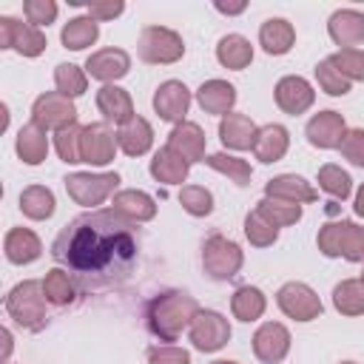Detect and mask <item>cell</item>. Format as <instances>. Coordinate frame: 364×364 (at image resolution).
I'll use <instances>...</instances> for the list:
<instances>
[{"label": "cell", "mask_w": 364, "mask_h": 364, "mask_svg": "<svg viewBox=\"0 0 364 364\" xmlns=\"http://www.w3.org/2000/svg\"><path fill=\"white\" fill-rule=\"evenodd\" d=\"M216 60L222 68H230V71H242L253 63V46L245 34H225L219 43H216Z\"/></svg>", "instance_id": "cell-30"}, {"label": "cell", "mask_w": 364, "mask_h": 364, "mask_svg": "<svg viewBox=\"0 0 364 364\" xmlns=\"http://www.w3.org/2000/svg\"><path fill=\"white\" fill-rule=\"evenodd\" d=\"M330 60L350 82H364V51L361 48H338L336 54H330Z\"/></svg>", "instance_id": "cell-45"}, {"label": "cell", "mask_w": 364, "mask_h": 364, "mask_svg": "<svg viewBox=\"0 0 364 364\" xmlns=\"http://www.w3.org/2000/svg\"><path fill=\"white\" fill-rule=\"evenodd\" d=\"M82 162L94 165V168H105L108 162H114L119 145H117V131L108 122H91L82 125Z\"/></svg>", "instance_id": "cell-11"}, {"label": "cell", "mask_w": 364, "mask_h": 364, "mask_svg": "<svg viewBox=\"0 0 364 364\" xmlns=\"http://www.w3.org/2000/svg\"><path fill=\"white\" fill-rule=\"evenodd\" d=\"M148 171H151V176H154L156 182H162V185H179V188H182V182H185L188 173H191V165H188L173 148L162 145V148L154 154Z\"/></svg>", "instance_id": "cell-28"}, {"label": "cell", "mask_w": 364, "mask_h": 364, "mask_svg": "<svg viewBox=\"0 0 364 364\" xmlns=\"http://www.w3.org/2000/svg\"><path fill=\"white\" fill-rule=\"evenodd\" d=\"M316 82H318V88H321L324 94H330V97H344V94H350V88H353V82L333 65L330 57H324V60L316 63Z\"/></svg>", "instance_id": "cell-42"}, {"label": "cell", "mask_w": 364, "mask_h": 364, "mask_svg": "<svg viewBox=\"0 0 364 364\" xmlns=\"http://www.w3.org/2000/svg\"><path fill=\"white\" fill-rule=\"evenodd\" d=\"M97 37H100V23H97V20H91L88 14L71 17V20L63 26V31H60L63 46H65V48H71V51H82V48L94 46V43H97Z\"/></svg>", "instance_id": "cell-33"}, {"label": "cell", "mask_w": 364, "mask_h": 364, "mask_svg": "<svg viewBox=\"0 0 364 364\" xmlns=\"http://www.w3.org/2000/svg\"><path fill=\"white\" fill-rule=\"evenodd\" d=\"M205 165H208V168H213L216 173L228 176V179H230V182H236L239 188L250 185L253 168H250V162H247V159H242V156H236V154H228V151L208 154V156H205Z\"/></svg>", "instance_id": "cell-34"}, {"label": "cell", "mask_w": 364, "mask_h": 364, "mask_svg": "<svg viewBox=\"0 0 364 364\" xmlns=\"http://www.w3.org/2000/svg\"><path fill=\"white\" fill-rule=\"evenodd\" d=\"M338 256L347 262H364V228L353 219H338Z\"/></svg>", "instance_id": "cell-39"}, {"label": "cell", "mask_w": 364, "mask_h": 364, "mask_svg": "<svg viewBox=\"0 0 364 364\" xmlns=\"http://www.w3.org/2000/svg\"><path fill=\"white\" fill-rule=\"evenodd\" d=\"M276 304L287 318H296V321H313L324 313L318 293L304 282H284L276 293Z\"/></svg>", "instance_id": "cell-7"}, {"label": "cell", "mask_w": 364, "mask_h": 364, "mask_svg": "<svg viewBox=\"0 0 364 364\" xmlns=\"http://www.w3.org/2000/svg\"><path fill=\"white\" fill-rule=\"evenodd\" d=\"M199 301L185 290H162L156 293L145 307V324L151 336H156L162 344L179 341V336L191 327V321L199 313Z\"/></svg>", "instance_id": "cell-2"}, {"label": "cell", "mask_w": 364, "mask_h": 364, "mask_svg": "<svg viewBox=\"0 0 364 364\" xmlns=\"http://www.w3.org/2000/svg\"><path fill=\"white\" fill-rule=\"evenodd\" d=\"M256 210L273 225V228H290L301 219V205L296 202H284V199H273V196H262L256 202Z\"/></svg>", "instance_id": "cell-37"}, {"label": "cell", "mask_w": 364, "mask_h": 364, "mask_svg": "<svg viewBox=\"0 0 364 364\" xmlns=\"http://www.w3.org/2000/svg\"><path fill=\"white\" fill-rule=\"evenodd\" d=\"M264 196L273 199H284V202H296V205H310L318 199V191L299 173H279L273 179H267L264 185Z\"/></svg>", "instance_id": "cell-21"}, {"label": "cell", "mask_w": 364, "mask_h": 364, "mask_svg": "<svg viewBox=\"0 0 364 364\" xmlns=\"http://www.w3.org/2000/svg\"><path fill=\"white\" fill-rule=\"evenodd\" d=\"M136 54L151 65H173L185 57V40L168 26H145L136 40Z\"/></svg>", "instance_id": "cell-4"}, {"label": "cell", "mask_w": 364, "mask_h": 364, "mask_svg": "<svg viewBox=\"0 0 364 364\" xmlns=\"http://www.w3.org/2000/svg\"><path fill=\"white\" fill-rule=\"evenodd\" d=\"M273 97H276V105H279L284 114H290V117H299V114L310 111L313 102H316V91H313L310 80H304V77H299V74L282 77V80L276 82V88H273Z\"/></svg>", "instance_id": "cell-14"}, {"label": "cell", "mask_w": 364, "mask_h": 364, "mask_svg": "<svg viewBox=\"0 0 364 364\" xmlns=\"http://www.w3.org/2000/svg\"><path fill=\"white\" fill-rule=\"evenodd\" d=\"M264 310H267V299H264V293L259 287L242 284V287L233 290V296H230L233 318H239V321H259L264 316Z\"/></svg>", "instance_id": "cell-32"}, {"label": "cell", "mask_w": 364, "mask_h": 364, "mask_svg": "<svg viewBox=\"0 0 364 364\" xmlns=\"http://www.w3.org/2000/svg\"><path fill=\"white\" fill-rule=\"evenodd\" d=\"M114 210L122 213L125 219L142 225V222H151L156 216V202L151 193L145 191H136V188H122L114 193Z\"/></svg>", "instance_id": "cell-27"}, {"label": "cell", "mask_w": 364, "mask_h": 364, "mask_svg": "<svg viewBox=\"0 0 364 364\" xmlns=\"http://www.w3.org/2000/svg\"><path fill=\"white\" fill-rule=\"evenodd\" d=\"M256 122L247 114H236L230 111L228 117L219 119V139L228 151H250L253 139H256Z\"/></svg>", "instance_id": "cell-23"}, {"label": "cell", "mask_w": 364, "mask_h": 364, "mask_svg": "<svg viewBox=\"0 0 364 364\" xmlns=\"http://www.w3.org/2000/svg\"><path fill=\"white\" fill-rule=\"evenodd\" d=\"M191 102H193V94L179 80H165L154 91V111L159 114V119L173 122V125L185 122V114H188Z\"/></svg>", "instance_id": "cell-12"}, {"label": "cell", "mask_w": 364, "mask_h": 364, "mask_svg": "<svg viewBox=\"0 0 364 364\" xmlns=\"http://www.w3.org/2000/svg\"><path fill=\"white\" fill-rule=\"evenodd\" d=\"M361 264H364V262H361ZM358 279H361V282H364V267H361V276H358Z\"/></svg>", "instance_id": "cell-55"}, {"label": "cell", "mask_w": 364, "mask_h": 364, "mask_svg": "<svg viewBox=\"0 0 364 364\" xmlns=\"http://www.w3.org/2000/svg\"><path fill=\"white\" fill-rule=\"evenodd\" d=\"M341 156L355 165V168H364V128H347L341 145H338Z\"/></svg>", "instance_id": "cell-47"}, {"label": "cell", "mask_w": 364, "mask_h": 364, "mask_svg": "<svg viewBox=\"0 0 364 364\" xmlns=\"http://www.w3.org/2000/svg\"><path fill=\"white\" fill-rule=\"evenodd\" d=\"M213 9H216L219 14H228V17H236V14H242V11H247V0H236V3H225V0H216V3H213Z\"/></svg>", "instance_id": "cell-51"}, {"label": "cell", "mask_w": 364, "mask_h": 364, "mask_svg": "<svg viewBox=\"0 0 364 364\" xmlns=\"http://www.w3.org/2000/svg\"><path fill=\"white\" fill-rule=\"evenodd\" d=\"M353 210H355V216H361V219H364V185H361V188H358V193H355Z\"/></svg>", "instance_id": "cell-53"}, {"label": "cell", "mask_w": 364, "mask_h": 364, "mask_svg": "<svg viewBox=\"0 0 364 364\" xmlns=\"http://www.w3.org/2000/svg\"><path fill=\"white\" fill-rule=\"evenodd\" d=\"M148 364H191V353L176 344H154L148 347Z\"/></svg>", "instance_id": "cell-48"}, {"label": "cell", "mask_w": 364, "mask_h": 364, "mask_svg": "<svg viewBox=\"0 0 364 364\" xmlns=\"http://www.w3.org/2000/svg\"><path fill=\"white\" fill-rule=\"evenodd\" d=\"M85 11H88L91 20L105 23V20L119 17V14L125 11V3H122V0H88V3H85Z\"/></svg>", "instance_id": "cell-49"}, {"label": "cell", "mask_w": 364, "mask_h": 364, "mask_svg": "<svg viewBox=\"0 0 364 364\" xmlns=\"http://www.w3.org/2000/svg\"><path fill=\"white\" fill-rule=\"evenodd\" d=\"M242 264H245V253L233 239H228L222 233H213V236L205 239V245H202V270L213 282L233 279L242 270Z\"/></svg>", "instance_id": "cell-6"}, {"label": "cell", "mask_w": 364, "mask_h": 364, "mask_svg": "<svg viewBox=\"0 0 364 364\" xmlns=\"http://www.w3.org/2000/svg\"><path fill=\"white\" fill-rule=\"evenodd\" d=\"M327 34L341 48H358L364 43V11L336 9L327 20Z\"/></svg>", "instance_id": "cell-17"}, {"label": "cell", "mask_w": 364, "mask_h": 364, "mask_svg": "<svg viewBox=\"0 0 364 364\" xmlns=\"http://www.w3.org/2000/svg\"><path fill=\"white\" fill-rule=\"evenodd\" d=\"M188 341L199 353H216L230 341V321L219 310H199L188 327Z\"/></svg>", "instance_id": "cell-8"}, {"label": "cell", "mask_w": 364, "mask_h": 364, "mask_svg": "<svg viewBox=\"0 0 364 364\" xmlns=\"http://www.w3.org/2000/svg\"><path fill=\"white\" fill-rule=\"evenodd\" d=\"M43 293H46L48 304H54V307H68V304L77 299L80 290H77L74 279L68 276V270L51 267V270L46 273V279H43Z\"/></svg>", "instance_id": "cell-35"}, {"label": "cell", "mask_w": 364, "mask_h": 364, "mask_svg": "<svg viewBox=\"0 0 364 364\" xmlns=\"http://www.w3.org/2000/svg\"><path fill=\"white\" fill-rule=\"evenodd\" d=\"M117 145H119V151L125 156H142V154H148L151 145H154V128H151V122L136 114L134 119H128L125 125L117 128Z\"/></svg>", "instance_id": "cell-26"}, {"label": "cell", "mask_w": 364, "mask_h": 364, "mask_svg": "<svg viewBox=\"0 0 364 364\" xmlns=\"http://www.w3.org/2000/svg\"><path fill=\"white\" fill-rule=\"evenodd\" d=\"M97 111L102 114V122H114V125H125L128 119L136 117L134 111V100L125 88L119 85H102L97 91Z\"/></svg>", "instance_id": "cell-20"}, {"label": "cell", "mask_w": 364, "mask_h": 364, "mask_svg": "<svg viewBox=\"0 0 364 364\" xmlns=\"http://www.w3.org/2000/svg\"><path fill=\"white\" fill-rule=\"evenodd\" d=\"M14 151H17L20 162H26V165H40V162H46V156H48V131H43L37 122H26V125L17 131Z\"/></svg>", "instance_id": "cell-29"}, {"label": "cell", "mask_w": 364, "mask_h": 364, "mask_svg": "<svg viewBox=\"0 0 364 364\" xmlns=\"http://www.w3.org/2000/svg\"><path fill=\"white\" fill-rule=\"evenodd\" d=\"M46 293H43V282L37 279H26L20 284H14L6 296V313L14 324H20L23 330H43L46 321H48V313H46Z\"/></svg>", "instance_id": "cell-3"}, {"label": "cell", "mask_w": 364, "mask_h": 364, "mask_svg": "<svg viewBox=\"0 0 364 364\" xmlns=\"http://www.w3.org/2000/svg\"><path fill=\"white\" fill-rule=\"evenodd\" d=\"M51 256L68 270L80 293H105L134 276L139 264V228L114 208L85 210L60 228Z\"/></svg>", "instance_id": "cell-1"}, {"label": "cell", "mask_w": 364, "mask_h": 364, "mask_svg": "<svg viewBox=\"0 0 364 364\" xmlns=\"http://www.w3.org/2000/svg\"><path fill=\"white\" fill-rule=\"evenodd\" d=\"M287 148H290V131L279 122H267L256 131V139H253L250 151L259 162L270 165V162H279L287 154Z\"/></svg>", "instance_id": "cell-22"}, {"label": "cell", "mask_w": 364, "mask_h": 364, "mask_svg": "<svg viewBox=\"0 0 364 364\" xmlns=\"http://www.w3.org/2000/svg\"><path fill=\"white\" fill-rule=\"evenodd\" d=\"M344 134H347V122H344V117H341L338 111H318V114H313V117L307 119V125H304L307 142H310L313 148H321V151L338 148L341 139H344Z\"/></svg>", "instance_id": "cell-15"}, {"label": "cell", "mask_w": 364, "mask_h": 364, "mask_svg": "<svg viewBox=\"0 0 364 364\" xmlns=\"http://www.w3.org/2000/svg\"><path fill=\"white\" fill-rule=\"evenodd\" d=\"M54 85H57L60 94H65L68 100H74V97H82L85 94L88 74H85V68H80L74 63H60L54 68Z\"/></svg>", "instance_id": "cell-40"}, {"label": "cell", "mask_w": 364, "mask_h": 364, "mask_svg": "<svg viewBox=\"0 0 364 364\" xmlns=\"http://www.w3.org/2000/svg\"><path fill=\"white\" fill-rule=\"evenodd\" d=\"M316 245H318V250L327 259H338V222L321 225L318 228V236H316Z\"/></svg>", "instance_id": "cell-50"}, {"label": "cell", "mask_w": 364, "mask_h": 364, "mask_svg": "<svg viewBox=\"0 0 364 364\" xmlns=\"http://www.w3.org/2000/svg\"><path fill=\"white\" fill-rule=\"evenodd\" d=\"M165 145L173 148L188 165H193V162H205V156H208V154H205V148H208L205 131H202L196 122H191V119L173 125L171 134H168V142H165Z\"/></svg>", "instance_id": "cell-18"}, {"label": "cell", "mask_w": 364, "mask_h": 364, "mask_svg": "<svg viewBox=\"0 0 364 364\" xmlns=\"http://www.w3.org/2000/svg\"><path fill=\"white\" fill-rule=\"evenodd\" d=\"M333 307L341 316H364V282L344 279L333 287Z\"/></svg>", "instance_id": "cell-36"}, {"label": "cell", "mask_w": 364, "mask_h": 364, "mask_svg": "<svg viewBox=\"0 0 364 364\" xmlns=\"http://www.w3.org/2000/svg\"><path fill=\"white\" fill-rule=\"evenodd\" d=\"M128 71H131V57L122 48H100L85 60V74L91 80H100L102 85H117V80H122Z\"/></svg>", "instance_id": "cell-16"}, {"label": "cell", "mask_w": 364, "mask_h": 364, "mask_svg": "<svg viewBox=\"0 0 364 364\" xmlns=\"http://www.w3.org/2000/svg\"><path fill=\"white\" fill-rule=\"evenodd\" d=\"M318 188H321L327 196H333L336 202H344V199L353 193V176H350L341 165L327 162V165L318 168Z\"/></svg>", "instance_id": "cell-38"}, {"label": "cell", "mask_w": 364, "mask_h": 364, "mask_svg": "<svg viewBox=\"0 0 364 364\" xmlns=\"http://www.w3.org/2000/svg\"><path fill=\"white\" fill-rule=\"evenodd\" d=\"M290 330L282 321H264L253 333V355L262 364H279L290 353Z\"/></svg>", "instance_id": "cell-13"}, {"label": "cell", "mask_w": 364, "mask_h": 364, "mask_svg": "<svg viewBox=\"0 0 364 364\" xmlns=\"http://www.w3.org/2000/svg\"><path fill=\"white\" fill-rule=\"evenodd\" d=\"M63 182H65V193L77 205L97 210V205H102L105 199H114L117 185H119V173L117 171H105V173L77 171V173H68Z\"/></svg>", "instance_id": "cell-5"}, {"label": "cell", "mask_w": 364, "mask_h": 364, "mask_svg": "<svg viewBox=\"0 0 364 364\" xmlns=\"http://www.w3.org/2000/svg\"><path fill=\"white\" fill-rule=\"evenodd\" d=\"M245 236H247V242L253 245V247H270V245H276V239H279V228H273L256 208L245 216Z\"/></svg>", "instance_id": "cell-44"}, {"label": "cell", "mask_w": 364, "mask_h": 364, "mask_svg": "<svg viewBox=\"0 0 364 364\" xmlns=\"http://www.w3.org/2000/svg\"><path fill=\"white\" fill-rule=\"evenodd\" d=\"M341 364H358V361H341Z\"/></svg>", "instance_id": "cell-56"}, {"label": "cell", "mask_w": 364, "mask_h": 364, "mask_svg": "<svg viewBox=\"0 0 364 364\" xmlns=\"http://www.w3.org/2000/svg\"><path fill=\"white\" fill-rule=\"evenodd\" d=\"M31 122H37L43 131H60L77 122V105L60 91H46L31 105Z\"/></svg>", "instance_id": "cell-10"}, {"label": "cell", "mask_w": 364, "mask_h": 364, "mask_svg": "<svg viewBox=\"0 0 364 364\" xmlns=\"http://www.w3.org/2000/svg\"><path fill=\"white\" fill-rule=\"evenodd\" d=\"M296 43V28L290 20L284 17H267L262 26H259V46L264 54L270 57H282L293 48Z\"/></svg>", "instance_id": "cell-24"}, {"label": "cell", "mask_w": 364, "mask_h": 364, "mask_svg": "<svg viewBox=\"0 0 364 364\" xmlns=\"http://www.w3.org/2000/svg\"><path fill=\"white\" fill-rule=\"evenodd\" d=\"M57 3L54 0H26L23 3V17H26V23H31V26H37V28H43V26H51L54 20H57Z\"/></svg>", "instance_id": "cell-46"}, {"label": "cell", "mask_w": 364, "mask_h": 364, "mask_svg": "<svg viewBox=\"0 0 364 364\" xmlns=\"http://www.w3.org/2000/svg\"><path fill=\"white\" fill-rule=\"evenodd\" d=\"M80 145H82V125L71 122V125L54 131V151H57V156H60L63 162H68V165L82 162Z\"/></svg>", "instance_id": "cell-41"}, {"label": "cell", "mask_w": 364, "mask_h": 364, "mask_svg": "<svg viewBox=\"0 0 364 364\" xmlns=\"http://www.w3.org/2000/svg\"><path fill=\"white\" fill-rule=\"evenodd\" d=\"M210 364H239V361H228V358H216V361H210Z\"/></svg>", "instance_id": "cell-54"}, {"label": "cell", "mask_w": 364, "mask_h": 364, "mask_svg": "<svg viewBox=\"0 0 364 364\" xmlns=\"http://www.w3.org/2000/svg\"><path fill=\"white\" fill-rule=\"evenodd\" d=\"M196 102L205 114H213V117H228L236 105V85H230L228 80H205L199 88H196Z\"/></svg>", "instance_id": "cell-19"}, {"label": "cell", "mask_w": 364, "mask_h": 364, "mask_svg": "<svg viewBox=\"0 0 364 364\" xmlns=\"http://www.w3.org/2000/svg\"><path fill=\"white\" fill-rule=\"evenodd\" d=\"M46 46L48 43H46L43 28L23 23L17 17H9V14L0 17V48H11L20 57H40Z\"/></svg>", "instance_id": "cell-9"}, {"label": "cell", "mask_w": 364, "mask_h": 364, "mask_svg": "<svg viewBox=\"0 0 364 364\" xmlns=\"http://www.w3.org/2000/svg\"><path fill=\"white\" fill-rule=\"evenodd\" d=\"M3 253L11 264H31L43 253V242L34 230L28 228H11L3 239Z\"/></svg>", "instance_id": "cell-25"}, {"label": "cell", "mask_w": 364, "mask_h": 364, "mask_svg": "<svg viewBox=\"0 0 364 364\" xmlns=\"http://www.w3.org/2000/svg\"><path fill=\"white\" fill-rule=\"evenodd\" d=\"M0 336H3V364H9V355H11V347H14V336H11V330L9 327H3L0 330Z\"/></svg>", "instance_id": "cell-52"}, {"label": "cell", "mask_w": 364, "mask_h": 364, "mask_svg": "<svg viewBox=\"0 0 364 364\" xmlns=\"http://www.w3.org/2000/svg\"><path fill=\"white\" fill-rule=\"evenodd\" d=\"M179 205L191 216L202 219V216H210L213 213V193L205 185H182L179 188Z\"/></svg>", "instance_id": "cell-43"}, {"label": "cell", "mask_w": 364, "mask_h": 364, "mask_svg": "<svg viewBox=\"0 0 364 364\" xmlns=\"http://www.w3.org/2000/svg\"><path fill=\"white\" fill-rule=\"evenodd\" d=\"M20 210L26 219L31 222H46L54 216L57 210V199H54V191L46 188V185H28L20 191Z\"/></svg>", "instance_id": "cell-31"}]
</instances>
